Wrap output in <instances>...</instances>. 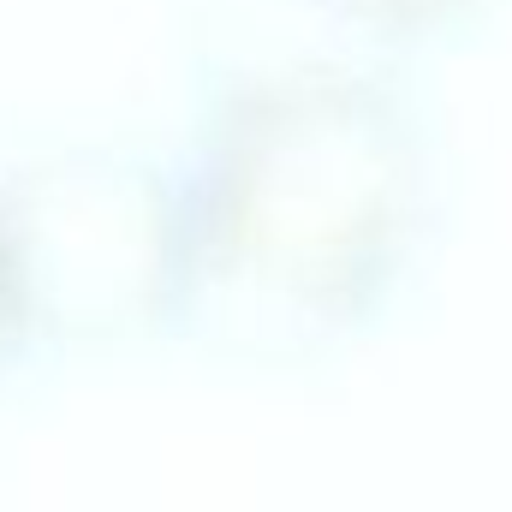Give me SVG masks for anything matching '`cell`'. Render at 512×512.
<instances>
[{
  "label": "cell",
  "mask_w": 512,
  "mask_h": 512,
  "mask_svg": "<svg viewBox=\"0 0 512 512\" xmlns=\"http://www.w3.org/2000/svg\"><path fill=\"white\" fill-rule=\"evenodd\" d=\"M441 221L435 120L382 54L221 72L167 161L155 340L245 376L358 352Z\"/></svg>",
  "instance_id": "cell-1"
},
{
  "label": "cell",
  "mask_w": 512,
  "mask_h": 512,
  "mask_svg": "<svg viewBox=\"0 0 512 512\" xmlns=\"http://www.w3.org/2000/svg\"><path fill=\"white\" fill-rule=\"evenodd\" d=\"M12 203L30 251V280L54 340L155 334L161 251H167V161H48L12 173Z\"/></svg>",
  "instance_id": "cell-2"
},
{
  "label": "cell",
  "mask_w": 512,
  "mask_h": 512,
  "mask_svg": "<svg viewBox=\"0 0 512 512\" xmlns=\"http://www.w3.org/2000/svg\"><path fill=\"white\" fill-rule=\"evenodd\" d=\"M358 54H382V60H423V54H447L465 48L471 36H483L507 0H310Z\"/></svg>",
  "instance_id": "cell-3"
},
{
  "label": "cell",
  "mask_w": 512,
  "mask_h": 512,
  "mask_svg": "<svg viewBox=\"0 0 512 512\" xmlns=\"http://www.w3.org/2000/svg\"><path fill=\"white\" fill-rule=\"evenodd\" d=\"M42 346H48V328H42V304H36V280H30L18 203H12V185L0 179V387Z\"/></svg>",
  "instance_id": "cell-4"
}]
</instances>
